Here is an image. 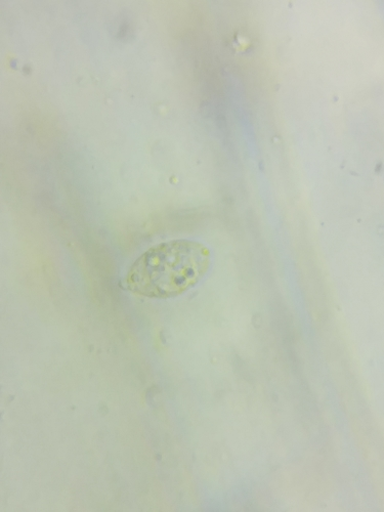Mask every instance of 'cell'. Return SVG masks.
I'll return each instance as SVG.
<instances>
[{
	"instance_id": "1",
	"label": "cell",
	"mask_w": 384,
	"mask_h": 512,
	"mask_svg": "<svg viewBox=\"0 0 384 512\" xmlns=\"http://www.w3.org/2000/svg\"><path fill=\"white\" fill-rule=\"evenodd\" d=\"M212 264L211 251L192 240L157 244L144 252L127 271L128 290L149 298H174L195 287Z\"/></svg>"
}]
</instances>
